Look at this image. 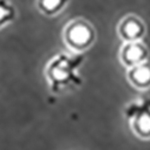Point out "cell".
Listing matches in <instances>:
<instances>
[{
	"instance_id": "obj_1",
	"label": "cell",
	"mask_w": 150,
	"mask_h": 150,
	"mask_svg": "<svg viewBox=\"0 0 150 150\" xmlns=\"http://www.w3.org/2000/svg\"><path fill=\"white\" fill-rule=\"evenodd\" d=\"M85 55L59 53L53 57L46 66L45 76L49 85V90L54 94H59L65 89L77 88L83 83L79 74V67L83 65Z\"/></svg>"
},
{
	"instance_id": "obj_2",
	"label": "cell",
	"mask_w": 150,
	"mask_h": 150,
	"mask_svg": "<svg viewBox=\"0 0 150 150\" xmlns=\"http://www.w3.org/2000/svg\"><path fill=\"white\" fill-rule=\"evenodd\" d=\"M62 39L65 45L78 54L89 49L95 42L96 34L93 25L85 19H72L64 28Z\"/></svg>"
},
{
	"instance_id": "obj_3",
	"label": "cell",
	"mask_w": 150,
	"mask_h": 150,
	"mask_svg": "<svg viewBox=\"0 0 150 150\" xmlns=\"http://www.w3.org/2000/svg\"><path fill=\"white\" fill-rule=\"evenodd\" d=\"M131 131L141 139H150V97L130 102L124 109Z\"/></svg>"
},
{
	"instance_id": "obj_4",
	"label": "cell",
	"mask_w": 150,
	"mask_h": 150,
	"mask_svg": "<svg viewBox=\"0 0 150 150\" xmlns=\"http://www.w3.org/2000/svg\"><path fill=\"white\" fill-rule=\"evenodd\" d=\"M145 31L146 29L143 21L132 15L124 17L118 25V35L124 43L142 41L145 36Z\"/></svg>"
},
{
	"instance_id": "obj_5",
	"label": "cell",
	"mask_w": 150,
	"mask_h": 150,
	"mask_svg": "<svg viewBox=\"0 0 150 150\" xmlns=\"http://www.w3.org/2000/svg\"><path fill=\"white\" fill-rule=\"evenodd\" d=\"M119 57L121 64L125 65L127 69H131L133 66L146 62L149 57V51L148 47L143 43V41L127 42L121 46Z\"/></svg>"
},
{
	"instance_id": "obj_6",
	"label": "cell",
	"mask_w": 150,
	"mask_h": 150,
	"mask_svg": "<svg viewBox=\"0 0 150 150\" xmlns=\"http://www.w3.org/2000/svg\"><path fill=\"white\" fill-rule=\"evenodd\" d=\"M127 79L133 88L146 90L150 88V62H143L127 70Z\"/></svg>"
},
{
	"instance_id": "obj_7",
	"label": "cell",
	"mask_w": 150,
	"mask_h": 150,
	"mask_svg": "<svg viewBox=\"0 0 150 150\" xmlns=\"http://www.w3.org/2000/svg\"><path fill=\"white\" fill-rule=\"evenodd\" d=\"M70 0H36V7L45 16H55L64 10Z\"/></svg>"
},
{
	"instance_id": "obj_8",
	"label": "cell",
	"mask_w": 150,
	"mask_h": 150,
	"mask_svg": "<svg viewBox=\"0 0 150 150\" xmlns=\"http://www.w3.org/2000/svg\"><path fill=\"white\" fill-rule=\"evenodd\" d=\"M16 18V7L11 0H0V29Z\"/></svg>"
}]
</instances>
